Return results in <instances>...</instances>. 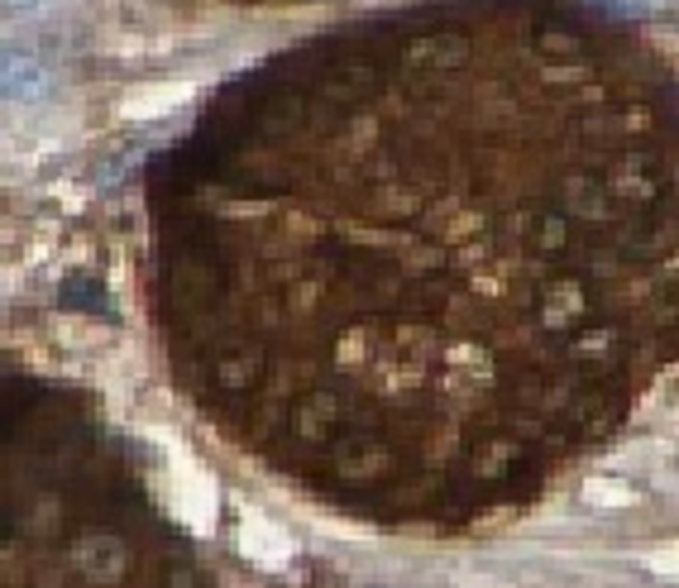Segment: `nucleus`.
<instances>
[{"mask_svg":"<svg viewBox=\"0 0 679 588\" xmlns=\"http://www.w3.org/2000/svg\"><path fill=\"white\" fill-rule=\"evenodd\" d=\"M48 91H53V72L39 53H24V48H10L5 53V96L15 101V106H34V101H44Z\"/></svg>","mask_w":679,"mask_h":588,"instance_id":"nucleus-1","label":"nucleus"},{"mask_svg":"<svg viewBox=\"0 0 679 588\" xmlns=\"http://www.w3.org/2000/svg\"><path fill=\"white\" fill-rule=\"evenodd\" d=\"M63 302L67 306H82V311H110L106 292H101V283H87V278H72V283H63Z\"/></svg>","mask_w":679,"mask_h":588,"instance_id":"nucleus-2","label":"nucleus"},{"mask_svg":"<svg viewBox=\"0 0 679 588\" xmlns=\"http://www.w3.org/2000/svg\"><path fill=\"white\" fill-rule=\"evenodd\" d=\"M5 10L10 15H34V10H44V0H5Z\"/></svg>","mask_w":679,"mask_h":588,"instance_id":"nucleus-3","label":"nucleus"}]
</instances>
